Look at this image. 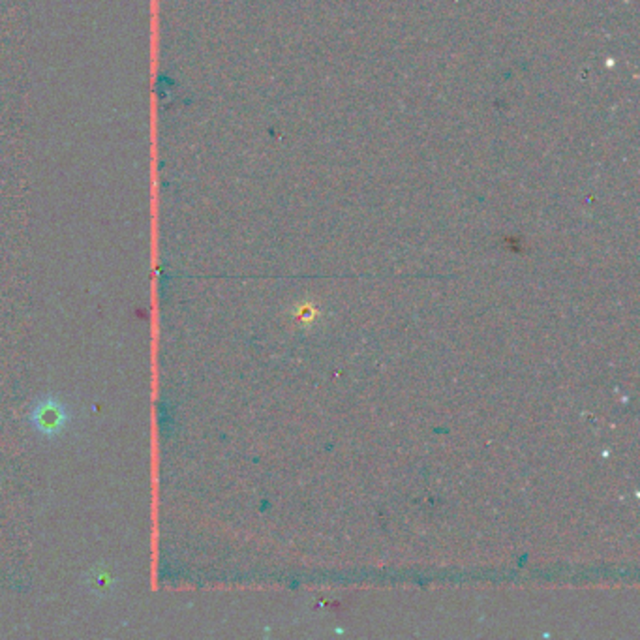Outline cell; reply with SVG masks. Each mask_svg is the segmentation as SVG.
<instances>
[{
    "instance_id": "obj_2",
    "label": "cell",
    "mask_w": 640,
    "mask_h": 640,
    "mask_svg": "<svg viewBox=\"0 0 640 640\" xmlns=\"http://www.w3.org/2000/svg\"><path fill=\"white\" fill-rule=\"evenodd\" d=\"M85 584L90 593H96L98 597H107L116 590L119 578L107 567L100 565L96 569H90L89 575L85 577Z\"/></svg>"
},
{
    "instance_id": "obj_1",
    "label": "cell",
    "mask_w": 640,
    "mask_h": 640,
    "mask_svg": "<svg viewBox=\"0 0 640 640\" xmlns=\"http://www.w3.org/2000/svg\"><path fill=\"white\" fill-rule=\"evenodd\" d=\"M26 419L34 434L42 440L55 441L66 434L74 421V413L64 400L53 394H43L32 402Z\"/></svg>"
}]
</instances>
